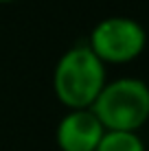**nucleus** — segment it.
I'll return each instance as SVG.
<instances>
[{
    "mask_svg": "<svg viewBox=\"0 0 149 151\" xmlns=\"http://www.w3.org/2000/svg\"><path fill=\"white\" fill-rule=\"evenodd\" d=\"M105 83V64L88 44L68 48L53 70V92L66 110H90Z\"/></svg>",
    "mask_w": 149,
    "mask_h": 151,
    "instance_id": "1",
    "label": "nucleus"
},
{
    "mask_svg": "<svg viewBox=\"0 0 149 151\" xmlns=\"http://www.w3.org/2000/svg\"><path fill=\"white\" fill-rule=\"evenodd\" d=\"M90 110L110 132H138L149 121V86L136 77L107 81Z\"/></svg>",
    "mask_w": 149,
    "mask_h": 151,
    "instance_id": "2",
    "label": "nucleus"
},
{
    "mask_svg": "<svg viewBox=\"0 0 149 151\" xmlns=\"http://www.w3.org/2000/svg\"><path fill=\"white\" fill-rule=\"evenodd\" d=\"M147 46V33L136 22L134 18L127 15H110L103 18L94 29L90 31L88 48L107 64H130L136 57L143 55Z\"/></svg>",
    "mask_w": 149,
    "mask_h": 151,
    "instance_id": "3",
    "label": "nucleus"
},
{
    "mask_svg": "<svg viewBox=\"0 0 149 151\" xmlns=\"http://www.w3.org/2000/svg\"><path fill=\"white\" fill-rule=\"evenodd\" d=\"M105 127L92 110H68L55 129L59 151H94L103 138Z\"/></svg>",
    "mask_w": 149,
    "mask_h": 151,
    "instance_id": "4",
    "label": "nucleus"
},
{
    "mask_svg": "<svg viewBox=\"0 0 149 151\" xmlns=\"http://www.w3.org/2000/svg\"><path fill=\"white\" fill-rule=\"evenodd\" d=\"M94 151H147L138 132H110L105 129Z\"/></svg>",
    "mask_w": 149,
    "mask_h": 151,
    "instance_id": "5",
    "label": "nucleus"
},
{
    "mask_svg": "<svg viewBox=\"0 0 149 151\" xmlns=\"http://www.w3.org/2000/svg\"><path fill=\"white\" fill-rule=\"evenodd\" d=\"M9 2H15V0H0V4H9Z\"/></svg>",
    "mask_w": 149,
    "mask_h": 151,
    "instance_id": "6",
    "label": "nucleus"
}]
</instances>
